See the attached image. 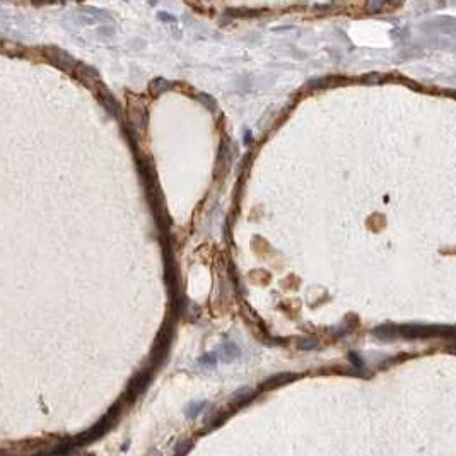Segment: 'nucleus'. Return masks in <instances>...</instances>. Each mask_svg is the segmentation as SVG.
<instances>
[{
	"instance_id": "obj_1",
	"label": "nucleus",
	"mask_w": 456,
	"mask_h": 456,
	"mask_svg": "<svg viewBox=\"0 0 456 456\" xmlns=\"http://www.w3.org/2000/svg\"><path fill=\"white\" fill-rule=\"evenodd\" d=\"M118 412H120V407L111 408L110 412H108L98 424H94V426L89 429V431H85L84 434H80V436L75 437V439H72V442H74L75 448H77V446H80V444H87V442H93V441L99 439L101 436H105L106 432L111 429L113 424H115L116 417H118Z\"/></svg>"
},
{
	"instance_id": "obj_2",
	"label": "nucleus",
	"mask_w": 456,
	"mask_h": 456,
	"mask_svg": "<svg viewBox=\"0 0 456 456\" xmlns=\"http://www.w3.org/2000/svg\"><path fill=\"white\" fill-rule=\"evenodd\" d=\"M151 378H152V371H149V369H147V371L139 373L137 376L132 379V383L128 385V391H126V395H128L130 401L135 400L139 395L142 393L144 390H146L147 385L151 383Z\"/></svg>"
},
{
	"instance_id": "obj_3",
	"label": "nucleus",
	"mask_w": 456,
	"mask_h": 456,
	"mask_svg": "<svg viewBox=\"0 0 456 456\" xmlns=\"http://www.w3.org/2000/svg\"><path fill=\"white\" fill-rule=\"evenodd\" d=\"M296 376H292V374H277V376H273V378H270L267 383H265V388H277V386H281V385H286V383H289V381H292V379H294Z\"/></svg>"
},
{
	"instance_id": "obj_4",
	"label": "nucleus",
	"mask_w": 456,
	"mask_h": 456,
	"mask_svg": "<svg viewBox=\"0 0 456 456\" xmlns=\"http://www.w3.org/2000/svg\"><path fill=\"white\" fill-rule=\"evenodd\" d=\"M207 407L205 401H200V403H190V407L187 408V415L190 419L197 417L198 414H202V410H204Z\"/></svg>"
}]
</instances>
